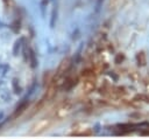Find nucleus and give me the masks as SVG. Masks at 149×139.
<instances>
[{
  "mask_svg": "<svg viewBox=\"0 0 149 139\" xmlns=\"http://www.w3.org/2000/svg\"><path fill=\"white\" fill-rule=\"evenodd\" d=\"M78 82H79V77L78 76H65L61 88L63 90H65V91H69L72 88H74L78 84Z\"/></svg>",
  "mask_w": 149,
  "mask_h": 139,
  "instance_id": "nucleus-1",
  "label": "nucleus"
},
{
  "mask_svg": "<svg viewBox=\"0 0 149 139\" xmlns=\"http://www.w3.org/2000/svg\"><path fill=\"white\" fill-rule=\"evenodd\" d=\"M71 107H72V104L66 100V102H63L62 104H59L55 111V117L57 116L58 118H63L64 116H66L70 111H71Z\"/></svg>",
  "mask_w": 149,
  "mask_h": 139,
  "instance_id": "nucleus-2",
  "label": "nucleus"
},
{
  "mask_svg": "<svg viewBox=\"0 0 149 139\" xmlns=\"http://www.w3.org/2000/svg\"><path fill=\"white\" fill-rule=\"evenodd\" d=\"M95 77H90V78H84L83 82V90L85 92H91L93 91L94 86H95V82H94Z\"/></svg>",
  "mask_w": 149,
  "mask_h": 139,
  "instance_id": "nucleus-3",
  "label": "nucleus"
},
{
  "mask_svg": "<svg viewBox=\"0 0 149 139\" xmlns=\"http://www.w3.org/2000/svg\"><path fill=\"white\" fill-rule=\"evenodd\" d=\"M28 107V100H26V99H23L19 105H17V107L15 109V111H14V113H13V118H17L19 116H21L23 112H24V110Z\"/></svg>",
  "mask_w": 149,
  "mask_h": 139,
  "instance_id": "nucleus-4",
  "label": "nucleus"
},
{
  "mask_svg": "<svg viewBox=\"0 0 149 139\" xmlns=\"http://www.w3.org/2000/svg\"><path fill=\"white\" fill-rule=\"evenodd\" d=\"M80 76L83 78H90V77H95V69L94 68H85L81 70Z\"/></svg>",
  "mask_w": 149,
  "mask_h": 139,
  "instance_id": "nucleus-5",
  "label": "nucleus"
},
{
  "mask_svg": "<svg viewBox=\"0 0 149 139\" xmlns=\"http://www.w3.org/2000/svg\"><path fill=\"white\" fill-rule=\"evenodd\" d=\"M136 62H137V64L141 65V67L146 65V63H147V58H146V54H144L143 51H140V53L136 55Z\"/></svg>",
  "mask_w": 149,
  "mask_h": 139,
  "instance_id": "nucleus-6",
  "label": "nucleus"
},
{
  "mask_svg": "<svg viewBox=\"0 0 149 139\" xmlns=\"http://www.w3.org/2000/svg\"><path fill=\"white\" fill-rule=\"evenodd\" d=\"M22 42H23V39H20V40H16L15 43H14V47H13V54L16 56L19 55L21 48H22Z\"/></svg>",
  "mask_w": 149,
  "mask_h": 139,
  "instance_id": "nucleus-7",
  "label": "nucleus"
},
{
  "mask_svg": "<svg viewBox=\"0 0 149 139\" xmlns=\"http://www.w3.org/2000/svg\"><path fill=\"white\" fill-rule=\"evenodd\" d=\"M12 86H13V90L15 93H20L21 92V86L19 84V79L17 78H13L12 81Z\"/></svg>",
  "mask_w": 149,
  "mask_h": 139,
  "instance_id": "nucleus-8",
  "label": "nucleus"
},
{
  "mask_svg": "<svg viewBox=\"0 0 149 139\" xmlns=\"http://www.w3.org/2000/svg\"><path fill=\"white\" fill-rule=\"evenodd\" d=\"M28 56L30 57V62H31L30 64H31V67H33V68H35L37 62H36V58H35V54H34V51H33V50H29V54H28Z\"/></svg>",
  "mask_w": 149,
  "mask_h": 139,
  "instance_id": "nucleus-9",
  "label": "nucleus"
},
{
  "mask_svg": "<svg viewBox=\"0 0 149 139\" xmlns=\"http://www.w3.org/2000/svg\"><path fill=\"white\" fill-rule=\"evenodd\" d=\"M9 70V67L7 65V64H0V75L1 76H3V75H6V72Z\"/></svg>",
  "mask_w": 149,
  "mask_h": 139,
  "instance_id": "nucleus-10",
  "label": "nucleus"
},
{
  "mask_svg": "<svg viewBox=\"0 0 149 139\" xmlns=\"http://www.w3.org/2000/svg\"><path fill=\"white\" fill-rule=\"evenodd\" d=\"M135 99H140V100H142V102L149 103V96H147V95H137V96L135 97Z\"/></svg>",
  "mask_w": 149,
  "mask_h": 139,
  "instance_id": "nucleus-11",
  "label": "nucleus"
},
{
  "mask_svg": "<svg viewBox=\"0 0 149 139\" xmlns=\"http://www.w3.org/2000/svg\"><path fill=\"white\" fill-rule=\"evenodd\" d=\"M123 58H125V57H123V55L119 54V55H118V56L115 57V63H118V64H119V63H120V61H122Z\"/></svg>",
  "mask_w": 149,
  "mask_h": 139,
  "instance_id": "nucleus-12",
  "label": "nucleus"
},
{
  "mask_svg": "<svg viewBox=\"0 0 149 139\" xmlns=\"http://www.w3.org/2000/svg\"><path fill=\"white\" fill-rule=\"evenodd\" d=\"M141 134H146V135H149V130H146V131H142Z\"/></svg>",
  "mask_w": 149,
  "mask_h": 139,
  "instance_id": "nucleus-13",
  "label": "nucleus"
}]
</instances>
